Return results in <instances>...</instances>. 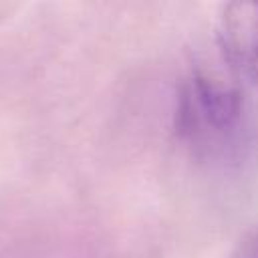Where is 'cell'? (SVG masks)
Wrapping results in <instances>:
<instances>
[{
  "label": "cell",
  "mask_w": 258,
  "mask_h": 258,
  "mask_svg": "<svg viewBox=\"0 0 258 258\" xmlns=\"http://www.w3.org/2000/svg\"><path fill=\"white\" fill-rule=\"evenodd\" d=\"M173 133L200 161H234L246 145V103L238 85L202 69L177 85Z\"/></svg>",
  "instance_id": "1"
},
{
  "label": "cell",
  "mask_w": 258,
  "mask_h": 258,
  "mask_svg": "<svg viewBox=\"0 0 258 258\" xmlns=\"http://www.w3.org/2000/svg\"><path fill=\"white\" fill-rule=\"evenodd\" d=\"M216 42L224 62L236 75L258 83V2L224 4L218 14Z\"/></svg>",
  "instance_id": "2"
},
{
  "label": "cell",
  "mask_w": 258,
  "mask_h": 258,
  "mask_svg": "<svg viewBox=\"0 0 258 258\" xmlns=\"http://www.w3.org/2000/svg\"><path fill=\"white\" fill-rule=\"evenodd\" d=\"M226 258H258V224L250 226L238 238Z\"/></svg>",
  "instance_id": "3"
}]
</instances>
